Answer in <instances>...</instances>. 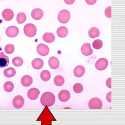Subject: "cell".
<instances>
[{"label": "cell", "instance_id": "6da1fadb", "mask_svg": "<svg viewBox=\"0 0 125 125\" xmlns=\"http://www.w3.org/2000/svg\"><path fill=\"white\" fill-rule=\"evenodd\" d=\"M55 101V96L50 92H44L41 98V103L43 106H51L54 104Z\"/></svg>", "mask_w": 125, "mask_h": 125}, {"label": "cell", "instance_id": "7a4b0ae2", "mask_svg": "<svg viewBox=\"0 0 125 125\" xmlns=\"http://www.w3.org/2000/svg\"><path fill=\"white\" fill-rule=\"evenodd\" d=\"M23 32L27 37H33L37 33V28L33 24L31 23H27L24 26Z\"/></svg>", "mask_w": 125, "mask_h": 125}, {"label": "cell", "instance_id": "3957f363", "mask_svg": "<svg viewBox=\"0 0 125 125\" xmlns=\"http://www.w3.org/2000/svg\"><path fill=\"white\" fill-rule=\"evenodd\" d=\"M70 18V14L66 9H63L59 12L58 15V19L62 23H67Z\"/></svg>", "mask_w": 125, "mask_h": 125}, {"label": "cell", "instance_id": "277c9868", "mask_svg": "<svg viewBox=\"0 0 125 125\" xmlns=\"http://www.w3.org/2000/svg\"><path fill=\"white\" fill-rule=\"evenodd\" d=\"M102 102L98 98H92L88 103V106L90 109H101L102 107Z\"/></svg>", "mask_w": 125, "mask_h": 125}, {"label": "cell", "instance_id": "5b68a950", "mask_svg": "<svg viewBox=\"0 0 125 125\" xmlns=\"http://www.w3.org/2000/svg\"><path fill=\"white\" fill-rule=\"evenodd\" d=\"M108 61L105 58H100L98 59L95 63V67L98 70H103L105 69L108 65Z\"/></svg>", "mask_w": 125, "mask_h": 125}, {"label": "cell", "instance_id": "8992f818", "mask_svg": "<svg viewBox=\"0 0 125 125\" xmlns=\"http://www.w3.org/2000/svg\"><path fill=\"white\" fill-rule=\"evenodd\" d=\"M19 30L18 28L14 25L8 27L5 30L6 35L10 38H13L16 37L19 34Z\"/></svg>", "mask_w": 125, "mask_h": 125}, {"label": "cell", "instance_id": "52a82bcc", "mask_svg": "<svg viewBox=\"0 0 125 125\" xmlns=\"http://www.w3.org/2000/svg\"><path fill=\"white\" fill-rule=\"evenodd\" d=\"M24 104V99L21 95H17L15 96L12 101L13 105L16 108H20L22 107L23 106Z\"/></svg>", "mask_w": 125, "mask_h": 125}, {"label": "cell", "instance_id": "ba28073f", "mask_svg": "<svg viewBox=\"0 0 125 125\" xmlns=\"http://www.w3.org/2000/svg\"><path fill=\"white\" fill-rule=\"evenodd\" d=\"M37 51L39 55L42 56H45L48 55L49 48L46 45L43 43H40L37 47Z\"/></svg>", "mask_w": 125, "mask_h": 125}, {"label": "cell", "instance_id": "9c48e42d", "mask_svg": "<svg viewBox=\"0 0 125 125\" xmlns=\"http://www.w3.org/2000/svg\"><path fill=\"white\" fill-rule=\"evenodd\" d=\"M82 54L86 56H89L93 53V50L91 48L90 44L89 43H84L82 45L81 48Z\"/></svg>", "mask_w": 125, "mask_h": 125}, {"label": "cell", "instance_id": "30bf717a", "mask_svg": "<svg viewBox=\"0 0 125 125\" xmlns=\"http://www.w3.org/2000/svg\"><path fill=\"white\" fill-rule=\"evenodd\" d=\"M2 17L6 21H10L14 17V12L10 9H5L2 12Z\"/></svg>", "mask_w": 125, "mask_h": 125}, {"label": "cell", "instance_id": "8fae6325", "mask_svg": "<svg viewBox=\"0 0 125 125\" xmlns=\"http://www.w3.org/2000/svg\"><path fill=\"white\" fill-rule=\"evenodd\" d=\"M40 92L39 90L36 88H32L30 89L27 92V96L30 100H36L39 95Z\"/></svg>", "mask_w": 125, "mask_h": 125}, {"label": "cell", "instance_id": "7c38bea8", "mask_svg": "<svg viewBox=\"0 0 125 125\" xmlns=\"http://www.w3.org/2000/svg\"><path fill=\"white\" fill-rule=\"evenodd\" d=\"M70 97V94L69 92L66 90H61L59 94L58 98L62 102H65L67 101Z\"/></svg>", "mask_w": 125, "mask_h": 125}, {"label": "cell", "instance_id": "4fadbf2b", "mask_svg": "<svg viewBox=\"0 0 125 125\" xmlns=\"http://www.w3.org/2000/svg\"><path fill=\"white\" fill-rule=\"evenodd\" d=\"M31 15L33 19L35 20H39L43 17V12L40 8H35L32 11Z\"/></svg>", "mask_w": 125, "mask_h": 125}, {"label": "cell", "instance_id": "5bb4252c", "mask_svg": "<svg viewBox=\"0 0 125 125\" xmlns=\"http://www.w3.org/2000/svg\"><path fill=\"white\" fill-rule=\"evenodd\" d=\"M9 60L3 52L0 53V68L7 66L9 64Z\"/></svg>", "mask_w": 125, "mask_h": 125}, {"label": "cell", "instance_id": "9a60e30c", "mask_svg": "<svg viewBox=\"0 0 125 125\" xmlns=\"http://www.w3.org/2000/svg\"><path fill=\"white\" fill-rule=\"evenodd\" d=\"M48 64L50 68L53 69H56L59 67L60 62L57 58L52 56L49 58L48 60Z\"/></svg>", "mask_w": 125, "mask_h": 125}, {"label": "cell", "instance_id": "2e32d148", "mask_svg": "<svg viewBox=\"0 0 125 125\" xmlns=\"http://www.w3.org/2000/svg\"><path fill=\"white\" fill-rule=\"evenodd\" d=\"M33 82L32 78L28 75L23 76L21 79V84L25 87L30 86Z\"/></svg>", "mask_w": 125, "mask_h": 125}, {"label": "cell", "instance_id": "e0dca14e", "mask_svg": "<svg viewBox=\"0 0 125 125\" xmlns=\"http://www.w3.org/2000/svg\"><path fill=\"white\" fill-rule=\"evenodd\" d=\"M43 62L40 58H35L32 62V66L35 69H40L42 67Z\"/></svg>", "mask_w": 125, "mask_h": 125}, {"label": "cell", "instance_id": "ac0fdd59", "mask_svg": "<svg viewBox=\"0 0 125 125\" xmlns=\"http://www.w3.org/2000/svg\"><path fill=\"white\" fill-rule=\"evenodd\" d=\"M73 72L76 77H81L84 75L85 73V68L82 65H78L74 68Z\"/></svg>", "mask_w": 125, "mask_h": 125}, {"label": "cell", "instance_id": "d6986e66", "mask_svg": "<svg viewBox=\"0 0 125 125\" xmlns=\"http://www.w3.org/2000/svg\"><path fill=\"white\" fill-rule=\"evenodd\" d=\"M55 39V38L54 35L50 32L45 33L42 36L43 40L47 43H51L53 42Z\"/></svg>", "mask_w": 125, "mask_h": 125}, {"label": "cell", "instance_id": "ffe728a7", "mask_svg": "<svg viewBox=\"0 0 125 125\" xmlns=\"http://www.w3.org/2000/svg\"><path fill=\"white\" fill-rule=\"evenodd\" d=\"M57 35L60 38H64L67 35L68 29L65 26H60L57 30Z\"/></svg>", "mask_w": 125, "mask_h": 125}, {"label": "cell", "instance_id": "44dd1931", "mask_svg": "<svg viewBox=\"0 0 125 125\" xmlns=\"http://www.w3.org/2000/svg\"><path fill=\"white\" fill-rule=\"evenodd\" d=\"M3 74L6 77L11 78L15 75L16 70L13 67H9L4 70Z\"/></svg>", "mask_w": 125, "mask_h": 125}, {"label": "cell", "instance_id": "7402d4cb", "mask_svg": "<svg viewBox=\"0 0 125 125\" xmlns=\"http://www.w3.org/2000/svg\"><path fill=\"white\" fill-rule=\"evenodd\" d=\"M100 35V31L96 27H92L88 31V35L91 38H95Z\"/></svg>", "mask_w": 125, "mask_h": 125}, {"label": "cell", "instance_id": "603a6c76", "mask_svg": "<svg viewBox=\"0 0 125 125\" xmlns=\"http://www.w3.org/2000/svg\"><path fill=\"white\" fill-rule=\"evenodd\" d=\"M54 83L55 84L58 86L62 85L64 83V79L61 75H57L54 79Z\"/></svg>", "mask_w": 125, "mask_h": 125}, {"label": "cell", "instance_id": "cb8c5ba5", "mask_svg": "<svg viewBox=\"0 0 125 125\" xmlns=\"http://www.w3.org/2000/svg\"><path fill=\"white\" fill-rule=\"evenodd\" d=\"M40 77L42 81H47L50 79L51 74L49 71L44 70L42 71V72L41 73Z\"/></svg>", "mask_w": 125, "mask_h": 125}, {"label": "cell", "instance_id": "d4e9b609", "mask_svg": "<svg viewBox=\"0 0 125 125\" xmlns=\"http://www.w3.org/2000/svg\"><path fill=\"white\" fill-rule=\"evenodd\" d=\"M23 63V60L20 57H16L12 59V63L14 66L16 67H19L21 66Z\"/></svg>", "mask_w": 125, "mask_h": 125}, {"label": "cell", "instance_id": "484cf974", "mask_svg": "<svg viewBox=\"0 0 125 125\" xmlns=\"http://www.w3.org/2000/svg\"><path fill=\"white\" fill-rule=\"evenodd\" d=\"M16 19L18 23L21 24L26 21V17L23 12H20L17 15Z\"/></svg>", "mask_w": 125, "mask_h": 125}, {"label": "cell", "instance_id": "4316f807", "mask_svg": "<svg viewBox=\"0 0 125 125\" xmlns=\"http://www.w3.org/2000/svg\"><path fill=\"white\" fill-rule=\"evenodd\" d=\"M3 88L5 91L7 92H10L13 90L14 84L11 82L8 81L4 83L3 85Z\"/></svg>", "mask_w": 125, "mask_h": 125}, {"label": "cell", "instance_id": "83f0119b", "mask_svg": "<svg viewBox=\"0 0 125 125\" xmlns=\"http://www.w3.org/2000/svg\"><path fill=\"white\" fill-rule=\"evenodd\" d=\"M14 50H15V47L14 45L11 43L7 44L4 48L5 52L8 54H11L13 53L14 51Z\"/></svg>", "mask_w": 125, "mask_h": 125}, {"label": "cell", "instance_id": "f1b7e54d", "mask_svg": "<svg viewBox=\"0 0 125 125\" xmlns=\"http://www.w3.org/2000/svg\"><path fill=\"white\" fill-rule=\"evenodd\" d=\"M83 90V86L80 83H76L73 86V90L76 93H80Z\"/></svg>", "mask_w": 125, "mask_h": 125}, {"label": "cell", "instance_id": "f546056e", "mask_svg": "<svg viewBox=\"0 0 125 125\" xmlns=\"http://www.w3.org/2000/svg\"><path fill=\"white\" fill-rule=\"evenodd\" d=\"M92 46L96 49H100L103 46V42L101 40H96L93 42Z\"/></svg>", "mask_w": 125, "mask_h": 125}, {"label": "cell", "instance_id": "4dcf8cb0", "mask_svg": "<svg viewBox=\"0 0 125 125\" xmlns=\"http://www.w3.org/2000/svg\"><path fill=\"white\" fill-rule=\"evenodd\" d=\"M104 14L106 17L111 18V7L109 6L107 7L104 11Z\"/></svg>", "mask_w": 125, "mask_h": 125}, {"label": "cell", "instance_id": "1f68e13d", "mask_svg": "<svg viewBox=\"0 0 125 125\" xmlns=\"http://www.w3.org/2000/svg\"><path fill=\"white\" fill-rule=\"evenodd\" d=\"M106 85L108 87L110 88H111V78H109L106 80Z\"/></svg>", "mask_w": 125, "mask_h": 125}, {"label": "cell", "instance_id": "d6a6232c", "mask_svg": "<svg viewBox=\"0 0 125 125\" xmlns=\"http://www.w3.org/2000/svg\"><path fill=\"white\" fill-rule=\"evenodd\" d=\"M106 99L108 102L109 103H111V92H109L106 96Z\"/></svg>", "mask_w": 125, "mask_h": 125}, {"label": "cell", "instance_id": "836d02e7", "mask_svg": "<svg viewBox=\"0 0 125 125\" xmlns=\"http://www.w3.org/2000/svg\"><path fill=\"white\" fill-rule=\"evenodd\" d=\"M96 1L97 0H85V1L87 3V4L89 5H93L95 4Z\"/></svg>", "mask_w": 125, "mask_h": 125}, {"label": "cell", "instance_id": "e575fe53", "mask_svg": "<svg viewBox=\"0 0 125 125\" xmlns=\"http://www.w3.org/2000/svg\"><path fill=\"white\" fill-rule=\"evenodd\" d=\"M64 1L67 4H71L74 2L75 0H64Z\"/></svg>", "mask_w": 125, "mask_h": 125}]
</instances>
